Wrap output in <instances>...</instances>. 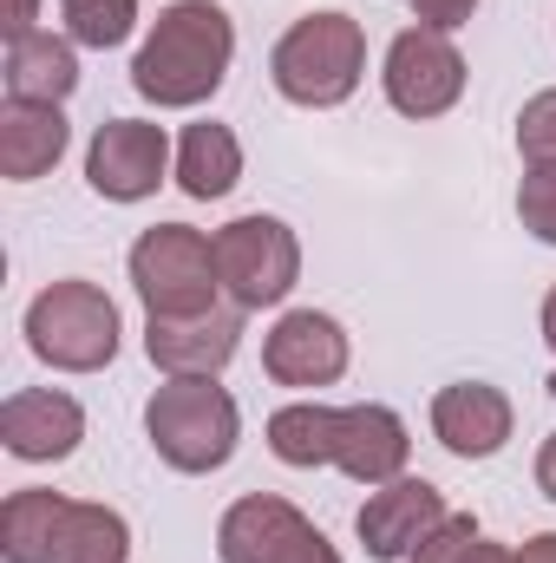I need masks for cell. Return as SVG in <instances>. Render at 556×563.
Listing matches in <instances>:
<instances>
[{
	"label": "cell",
	"mask_w": 556,
	"mask_h": 563,
	"mask_svg": "<svg viewBox=\"0 0 556 563\" xmlns=\"http://www.w3.org/2000/svg\"><path fill=\"white\" fill-rule=\"evenodd\" d=\"M452 511H445V498H438V485H425V478H393V485H380L367 505H360V544H367V558L393 563V558H413L419 544L445 525Z\"/></svg>",
	"instance_id": "13"
},
{
	"label": "cell",
	"mask_w": 556,
	"mask_h": 563,
	"mask_svg": "<svg viewBox=\"0 0 556 563\" xmlns=\"http://www.w3.org/2000/svg\"><path fill=\"white\" fill-rule=\"evenodd\" d=\"M518 217L537 243H556V164H531L518 190Z\"/></svg>",
	"instance_id": "21"
},
{
	"label": "cell",
	"mask_w": 556,
	"mask_h": 563,
	"mask_svg": "<svg viewBox=\"0 0 556 563\" xmlns=\"http://www.w3.org/2000/svg\"><path fill=\"white\" fill-rule=\"evenodd\" d=\"M432 432L458 459H491L511 439V400L498 387H485V380H458V387H445L432 400Z\"/></svg>",
	"instance_id": "16"
},
{
	"label": "cell",
	"mask_w": 556,
	"mask_h": 563,
	"mask_svg": "<svg viewBox=\"0 0 556 563\" xmlns=\"http://www.w3.org/2000/svg\"><path fill=\"white\" fill-rule=\"evenodd\" d=\"M236 177H243V144H236L230 125H190L184 132V144H177V184H184V197H197V203L230 197Z\"/></svg>",
	"instance_id": "19"
},
{
	"label": "cell",
	"mask_w": 556,
	"mask_h": 563,
	"mask_svg": "<svg viewBox=\"0 0 556 563\" xmlns=\"http://www.w3.org/2000/svg\"><path fill=\"white\" fill-rule=\"evenodd\" d=\"M0 439L13 459L26 465H46V459H66L79 439H86V413L79 400L53 394V387H26V394H7L0 407Z\"/></svg>",
	"instance_id": "15"
},
{
	"label": "cell",
	"mask_w": 556,
	"mask_h": 563,
	"mask_svg": "<svg viewBox=\"0 0 556 563\" xmlns=\"http://www.w3.org/2000/svg\"><path fill=\"white\" fill-rule=\"evenodd\" d=\"M210 243H216V276L236 308H276L301 276V243L281 217H236Z\"/></svg>",
	"instance_id": "8"
},
{
	"label": "cell",
	"mask_w": 556,
	"mask_h": 563,
	"mask_svg": "<svg viewBox=\"0 0 556 563\" xmlns=\"http://www.w3.org/2000/svg\"><path fill=\"white\" fill-rule=\"evenodd\" d=\"M59 151H66L59 106H20V99H7V112H0V177L26 184V177L53 170Z\"/></svg>",
	"instance_id": "18"
},
{
	"label": "cell",
	"mask_w": 556,
	"mask_h": 563,
	"mask_svg": "<svg viewBox=\"0 0 556 563\" xmlns=\"http://www.w3.org/2000/svg\"><path fill=\"white\" fill-rule=\"evenodd\" d=\"M518 151L531 164H556V92H537L524 112H518Z\"/></svg>",
	"instance_id": "22"
},
{
	"label": "cell",
	"mask_w": 556,
	"mask_h": 563,
	"mask_svg": "<svg viewBox=\"0 0 556 563\" xmlns=\"http://www.w3.org/2000/svg\"><path fill=\"white\" fill-rule=\"evenodd\" d=\"M33 13H40V0H7V7H0L7 40H26V33H33Z\"/></svg>",
	"instance_id": "25"
},
{
	"label": "cell",
	"mask_w": 556,
	"mask_h": 563,
	"mask_svg": "<svg viewBox=\"0 0 556 563\" xmlns=\"http://www.w3.org/2000/svg\"><path fill=\"white\" fill-rule=\"evenodd\" d=\"M164 164H170V144H164V125H144V119H112L99 125V139L86 151V177L99 197L112 203H138L164 184Z\"/></svg>",
	"instance_id": "12"
},
{
	"label": "cell",
	"mask_w": 556,
	"mask_h": 563,
	"mask_svg": "<svg viewBox=\"0 0 556 563\" xmlns=\"http://www.w3.org/2000/svg\"><path fill=\"white\" fill-rule=\"evenodd\" d=\"M281 465H341L360 485H393L407 472V420L393 407H281L269 420Z\"/></svg>",
	"instance_id": "1"
},
{
	"label": "cell",
	"mask_w": 556,
	"mask_h": 563,
	"mask_svg": "<svg viewBox=\"0 0 556 563\" xmlns=\"http://www.w3.org/2000/svg\"><path fill=\"white\" fill-rule=\"evenodd\" d=\"M360 66H367V33L360 20L347 13H308L294 20L276 40V92L294 106H341L354 86H360Z\"/></svg>",
	"instance_id": "4"
},
{
	"label": "cell",
	"mask_w": 556,
	"mask_h": 563,
	"mask_svg": "<svg viewBox=\"0 0 556 563\" xmlns=\"http://www.w3.org/2000/svg\"><path fill=\"white\" fill-rule=\"evenodd\" d=\"M465 92V59L452 46V33L438 26H407L393 46H387V99L393 112L407 119H438L452 112Z\"/></svg>",
	"instance_id": "10"
},
{
	"label": "cell",
	"mask_w": 556,
	"mask_h": 563,
	"mask_svg": "<svg viewBox=\"0 0 556 563\" xmlns=\"http://www.w3.org/2000/svg\"><path fill=\"white\" fill-rule=\"evenodd\" d=\"M471 544H478V525H471L465 511H452V518H445V525H438V531L413 551V563H465Z\"/></svg>",
	"instance_id": "23"
},
{
	"label": "cell",
	"mask_w": 556,
	"mask_h": 563,
	"mask_svg": "<svg viewBox=\"0 0 556 563\" xmlns=\"http://www.w3.org/2000/svg\"><path fill=\"white\" fill-rule=\"evenodd\" d=\"M544 341H551V347H556V288H551V295H544Z\"/></svg>",
	"instance_id": "29"
},
{
	"label": "cell",
	"mask_w": 556,
	"mask_h": 563,
	"mask_svg": "<svg viewBox=\"0 0 556 563\" xmlns=\"http://www.w3.org/2000/svg\"><path fill=\"white\" fill-rule=\"evenodd\" d=\"M243 334V308H203V314H151L144 328V354L170 374V380H210L230 367Z\"/></svg>",
	"instance_id": "11"
},
{
	"label": "cell",
	"mask_w": 556,
	"mask_h": 563,
	"mask_svg": "<svg viewBox=\"0 0 556 563\" xmlns=\"http://www.w3.org/2000/svg\"><path fill=\"white\" fill-rule=\"evenodd\" d=\"M132 282L144 314H203L216 308V243H203L190 223H157L132 243Z\"/></svg>",
	"instance_id": "7"
},
{
	"label": "cell",
	"mask_w": 556,
	"mask_h": 563,
	"mask_svg": "<svg viewBox=\"0 0 556 563\" xmlns=\"http://www.w3.org/2000/svg\"><path fill=\"white\" fill-rule=\"evenodd\" d=\"M216 558L223 563H341L334 544L288 505V498H236L216 525Z\"/></svg>",
	"instance_id": "9"
},
{
	"label": "cell",
	"mask_w": 556,
	"mask_h": 563,
	"mask_svg": "<svg viewBox=\"0 0 556 563\" xmlns=\"http://www.w3.org/2000/svg\"><path fill=\"white\" fill-rule=\"evenodd\" d=\"M537 485H544V498L556 505V432L544 439V452H537Z\"/></svg>",
	"instance_id": "26"
},
{
	"label": "cell",
	"mask_w": 556,
	"mask_h": 563,
	"mask_svg": "<svg viewBox=\"0 0 556 563\" xmlns=\"http://www.w3.org/2000/svg\"><path fill=\"white\" fill-rule=\"evenodd\" d=\"M26 347L59 374H99L119 354V308L92 282H53L26 308Z\"/></svg>",
	"instance_id": "5"
},
{
	"label": "cell",
	"mask_w": 556,
	"mask_h": 563,
	"mask_svg": "<svg viewBox=\"0 0 556 563\" xmlns=\"http://www.w3.org/2000/svg\"><path fill=\"white\" fill-rule=\"evenodd\" d=\"M59 20L79 46H119L132 40V20H138V0H59Z\"/></svg>",
	"instance_id": "20"
},
{
	"label": "cell",
	"mask_w": 556,
	"mask_h": 563,
	"mask_svg": "<svg viewBox=\"0 0 556 563\" xmlns=\"http://www.w3.org/2000/svg\"><path fill=\"white\" fill-rule=\"evenodd\" d=\"M230 53H236V26L216 0H177L157 13L151 40L132 59V86H138L151 106H203L223 73H230Z\"/></svg>",
	"instance_id": "2"
},
{
	"label": "cell",
	"mask_w": 556,
	"mask_h": 563,
	"mask_svg": "<svg viewBox=\"0 0 556 563\" xmlns=\"http://www.w3.org/2000/svg\"><path fill=\"white\" fill-rule=\"evenodd\" d=\"M0 558L7 563H125L132 531L105 505H79L59 492H13L0 505Z\"/></svg>",
	"instance_id": "3"
},
{
	"label": "cell",
	"mask_w": 556,
	"mask_h": 563,
	"mask_svg": "<svg viewBox=\"0 0 556 563\" xmlns=\"http://www.w3.org/2000/svg\"><path fill=\"white\" fill-rule=\"evenodd\" d=\"M144 432H151V445H157L164 465H177V472H216V465H230V452H236L243 413H236V400H230L223 387H210V380H170V387L151 394Z\"/></svg>",
	"instance_id": "6"
},
{
	"label": "cell",
	"mask_w": 556,
	"mask_h": 563,
	"mask_svg": "<svg viewBox=\"0 0 556 563\" xmlns=\"http://www.w3.org/2000/svg\"><path fill=\"white\" fill-rule=\"evenodd\" d=\"M263 367L281 387H327V380L347 374V334H341V321H327L314 308H294L263 341Z\"/></svg>",
	"instance_id": "14"
},
{
	"label": "cell",
	"mask_w": 556,
	"mask_h": 563,
	"mask_svg": "<svg viewBox=\"0 0 556 563\" xmlns=\"http://www.w3.org/2000/svg\"><path fill=\"white\" fill-rule=\"evenodd\" d=\"M73 86H79V59H73L66 40H53V33L7 40V99H20V106H59Z\"/></svg>",
	"instance_id": "17"
},
{
	"label": "cell",
	"mask_w": 556,
	"mask_h": 563,
	"mask_svg": "<svg viewBox=\"0 0 556 563\" xmlns=\"http://www.w3.org/2000/svg\"><path fill=\"white\" fill-rule=\"evenodd\" d=\"M471 7H478V0H413L419 26H438V33H452V26H465V20H471Z\"/></svg>",
	"instance_id": "24"
},
{
	"label": "cell",
	"mask_w": 556,
	"mask_h": 563,
	"mask_svg": "<svg viewBox=\"0 0 556 563\" xmlns=\"http://www.w3.org/2000/svg\"><path fill=\"white\" fill-rule=\"evenodd\" d=\"M518 563H556V531H544V538H531V544L518 551Z\"/></svg>",
	"instance_id": "27"
},
{
	"label": "cell",
	"mask_w": 556,
	"mask_h": 563,
	"mask_svg": "<svg viewBox=\"0 0 556 563\" xmlns=\"http://www.w3.org/2000/svg\"><path fill=\"white\" fill-rule=\"evenodd\" d=\"M465 563H518V558H511L504 544H485V538H478V544L465 551Z\"/></svg>",
	"instance_id": "28"
}]
</instances>
